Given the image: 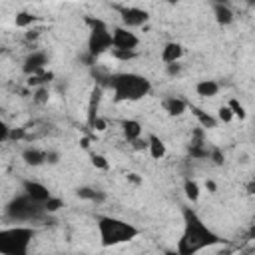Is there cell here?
I'll list each match as a JSON object with an SVG mask.
<instances>
[{
  "label": "cell",
  "mask_w": 255,
  "mask_h": 255,
  "mask_svg": "<svg viewBox=\"0 0 255 255\" xmlns=\"http://www.w3.org/2000/svg\"><path fill=\"white\" fill-rule=\"evenodd\" d=\"M181 217H183V231L177 241V251L181 255H195L201 249L219 245L223 241L211 227L205 225V221L195 213V209L183 207Z\"/></svg>",
  "instance_id": "6da1fadb"
},
{
  "label": "cell",
  "mask_w": 255,
  "mask_h": 255,
  "mask_svg": "<svg viewBox=\"0 0 255 255\" xmlns=\"http://www.w3.org/2000/svg\"><path fill=\"white\" fill-rule=\"evenodd\" d=\"M114 92L116 102H137L151 92V82L135 72H120L108 76L106 84Z\"/></svg>",
  "instance_id": "7a4b0ae2"
},
{
  "label": "cell",
  "mask_w": 255,
  "mask_h": 255,
  "mask_svg": "<svg viewBox=\"0 0 255 255\" xmlns=\"http://www.w3.org/2000/svg\"><path fill=\"white\" fill-rule=\"evenodd\" d=\"M96 227H98L102 247L129 243L139 235V229L133 223H128V221H124L120 217H112V215H100Z\"/></svg>",
  "instance_id": "3957f363"
},
{
  "label": "cell",
  "mask_w": 255,
  "mask_h": 255,
  "mask_svg": "<svg viewBox=\"0 0 255 255\" xmlns=\"http://www.w3.org/2000/svg\"><path fill=\"white\" fill-rule=\"evenodd\" d=\"M36 237V229L28 225H14L0 231V253L2 255H28L30 243Z\"/></svg>",
  "instance_id": "277c9868"
},
{
  "label": "cell",
  "mask_w": 255,
  "mask_h": 255,
  "mask_svg": "<svg viewBox=\"0 0 255 255\" xmlns=\"http://www.w3.org/2000/svg\"><path fill=\"white\" fill-rule=\"evenodd\" d=\"M86 24L90 28V36H88V56L90 60L102 56L108 50H114V38H112V28L96 18V16H86Z\"/></svg>",
  "instance_id": "5b68a950"
},
{
  "label": "cell",
  "mask_w": 255,
  "mask_h": 255,
  "mask_svg": "<svg viewBox=\"0 0 255 255\" xmlns=\"http://www.w3.org/2000/svg\"><path fill=\"white\" fill-rule=\"evenodd\" d=\"M46 207L38 201H34L32 197H28L26 193L22 195H16L8 205H6V215L12 219V221H20V223H26V221H38L46 215Z\"/></svg>",
  "instance_id": "8992f818"
},
{
  "label": "cell",
  "mask_w": 255,
  "mask_h": 255,
  "mask_svg": "<svg viewBox=\"0 0 255 255\" xmlns=\"http://www.w3.org/2000/svg\"><path fill=\"white\" fill-rule=\"evenodd\" d=\"M112 38H114V50H124V52H135L139 38L126 26H114L112 28Z\"/></svg>",
  "instance_id": "52a82bcc"
},
{
  "label": "cell",
  "mask_w": 255,
  "mask_h": 255,
  "mask_svg": "<svg viewBox=\"0 0 255 255\" xmlns=\"http://www.w3.org/2000/svg\"><path fill=\"white\" fill-rule=\"evenodd\" d=\"M118 10H120V16L126 28H139L149 20V14L135 6H120Z\"/></svg>",
  "instance_id": "ba28073f"
},
{
  "label": "cell",
  "mask_w": 255,
  "mask_h": 255,
  "mask_svg": "<svg viewBox=\"0 0 255 255\" xmlns=\"http://www.w3.org/2000/svg\"><path fill=\"white\" fill-rule=\"evenodd\" d=\"M22 191H24L28 197H32L34 201L42 203V205H44L48 199H52L50 189H48L44 183L34 181V179H24V181H22Z\"/></svg>",
  "instance_id": "9c48e42d"
},
{
  "label": "cell",
  "mask_w": 255,
  "mask_h": 255,
  "mask_svg": "<svg viewBox=\"0 0 255 255\" xmlns=\"http://www.w3.org/2000/svg\"><path fill=\"white\" fill-rule=\"evenodd\" d=\"M46 64H48V54H46V52H38V50H36V52H32L30 56H26L22 70H24V74L34 76V74L42 72V70L46 68Z\"/></svg>",
  "instance_id": "30bf717a"
},
{
  "label": "cell",
  "mask_w": 255,
  "mask_h": 255,
  "mask_svg": "<svg viewBox=\"0 0 255 255\" xmlns=\"http://www.w3.org/2000/svg\"><path fill=\"white\" fill-rule=\"evenodd\" d=\"M181 56H183V46L177 44V42H167V44L163 46V50H161V62H163L165 66L177 64Z\"/></svg>",
  "instance_id": "8fae6325"
},
{
  "label": "cell",
  "mask_w": 255,
  "mask_h": 255,
  "mask_svg": "<svg viewBox=\"0 0 255 255\" xmlns=\"http://www.w3.org/2000/svg\"><path fill=\"white\" fill-rule=\"evenodd\" d=\"M161 106H163V110H165L169 116H181V114L187 110V102L181 100V98H175V96L163 98Z\"/></svg>",
  "instance_id": "7c38bea8"
},
{
  "label": "cell",
  "mask_w": 255,
  "mask_h": 255,
  "mask_svg": "<svg viewBox=\"0 0 255 255\" xmlns=\"http://www.w3.org/2000/svg\"><path fill=\"white\" fill-rule=\"evenodd\" d=\"M122 133L131 143V141H135V139L141 137V124L137 120H124L122 122Z\"/></svg>",
  "instance_id": "4fadbf2b"
},
{
  "label": "cell",
  "mask_w": 255,
  "mask_h": 255,
  "mask_svg": "<svg viewBox=\"0 0 255 255\" xmlns=\"http://www.w3.org/2000/svg\"><path fill=\"white\" fill-rule=\"evenodd\" d=\"M100 100H102V88L96 86L92 90V96H90V104H88V124L94 126V122L98 120V108H100Z\"/></svg>",
  "instance_id": "5bb4252c"
},
{
  "label": "cell",
  "mask_w": 255,
  "mask_h": 255,
  "mask_svg": "<svg viewBox=\"0 0 255 255\" xmlns=\"http://www.w3.org/2000/svg\"><path fill=\"white\" fill-rule=\"evenodd\" d=\"M22 159L28 165H42L44 161H48V151H42V149H36V147H28V149L22 151Z\"/></svg>",
  "instance_id": "9a60e30c"
},
{
  "label": "cell",
  "mask_w": 255,
  "mask_h": 255,
  "mask_svg": "<svg viewBox=\"0 0 255 255\" xmlns=\"http://www.w3.org/2000/svg\"><path fill=\"white\" fill-rule=\"evenodd\" d=\"M213 14H215L217 24H221V26H227V24L233 22V12H231V8L227 4H221V2L213 4Z\"/></svg>",
  "instance_id": "2e32d148"
},
{
  "label": "cell",
  "mask_w": 255,
  "mask_h": 255,
  "mask_svg": "<svg viewBox=\"0 0 255 255\" xmlns=\"http://www.w3.org/2000/svg\"><path fill=\"white\" fill-rule=\"evenodd\" d=\"M195 92H197L201 98H213V96H217V92H219V84H217L215 80H201V82H197Z\"/></svg>",
  "instance_id": "e0dca14e"
},
{
  "label": "cell",
  "mask_w": 255,
  "mask_h": 255,
  "mask_svg": "<svg viewBox=\"0 0 255 255\" xmlns=\"http://www.w3.org/2000/svg\"><path fill=\"white\" fill-rule=\"evenodd\" d=\"M147 141H149V145H147L149 155H151L153 159H161V157L165 155V143H163L155 133H149V135H147Z\"/></svg>",
  "instance_id": "ac0fdd59"
},
{
  "label": "cell",
  "mask_w": 255,
  "mask_h": 255,
  "mask_svg": "<svg viewBox=\"0 0 255 255\" xmlns=\"http://www.w3.org/2000/svg\"><path fill=\"white\" fill-rule=\"evenodd\" d=\"M189 108H191V112L195 114V118L199 120V126H201L203 129H211V128L217 126V120H215L211 114H207V112H203V110H199V108H195V106H189Z\"/></svg>",
  "instance_id": "d6986e66"
},
{
  "label": "cell",
  "mask_w": 255,
  "mask_h": 255,
  "mask_svg": "<svg viewBox=\"0 0 255 255\" xmlns=\"http://www.w3.org/2000/svg\"><path fill=\"white\" fill-rule=\"evenodd\" d=\"M76 195L82 197V199H88V201H98V203L106 199V195L100 189H94V187H78Z\"/></svg>",
  "instance_id": "ffe728a7"
},
{
  "label": "cell",
  "mask_w": 255,
  "mask_h": 255,
  "mask_svg": "<svg viewBox=\"0 0 255 255\" xmlns=\"http://www.w3.org/2000/svg\"><path fill=\"white\" fill-rule=\"evenodd\" d=\"M54 78V74L52 72H46V70H42V72H38V74H34V76H30V80H28V84L30 86H42V84H46V82H50Z\"/></svg>",
  "instance_id": "44dd1931"
},
{
  "label": "cell",
  "mask_w": 255,
  "mask_h": 255,
  "mask_svg": "<svg viewBox=\"0 0 255 255\" xmlns=\"http://www.w3.org/2000/svg\"><path fill=\"white\" fill-rule=\"evenodd\" d=\"M183 191H185L187 199H191V201H197V197H199V185H197L195 181L187 179V181L183 183Z\"/></svg>",
  "instance_id": "7402d4cb"
},
{
  "label": "cell",
  "mask_w": 255,
  "mask_h": 255,
  "mask_svg": "<svg viewBox=\"0 0 255 255\" xmlns=\"http://www.w3.org/2000/svg\"><path fill=\"white\" fill-rule=\"evenodd\" d=\"M34 20H36V16L28 14V12H20V14L16 16V26H18V28H26V26H30Z\"/></svg>",
  "instance_id": "603a6c76"
},
{
  "label": "cell",
  "mask_w": 255,
  "mask_h": 255,
  "mask_svg": "<svg viewBox=\"0 0 255 255\" xmlns=\"http://www.w3.org/2000/svg\"><path fill=\"white\" fill-rule=\"evenodd\" d=\"M227 106H229V110L233 112V116H235V118H239V120H243V118H245V108H243L237 100H229V104H227Z\"/></svg>",
  "instance_id": "cb8c5ba5"
},
{
  "label": "cell",
  "mask_w": 255,
  "mask_h": 255,
  "mask_svg": "<svg viewBox=\"0 0 255 255\" xmlns=\"http://www.w3.org/2000/svg\"><path fill=\"white\" fill-rule=\"evenodd\" d=\"M62 205H64V203H62V199H58V197H52V199H48V201L44 203V207H46V211H48V213L58 211Z\"/></svg>",
  "instance_id": "d4e9b609"
},
{
  "label": "cell",
  "mask_w": 255,
  "mask_h": 255,
  "mask_svg": "<svg viewBox=\"0 0 255 255\" xmlns=\"http://www.w3.org/2000/svg\"><path fill=\"white\" fill-rule=\"evenodd\" d=\"M92 163H94L96 167H100V169H108V167H110L108 161H106V157L100 155V153H92Z\"/></svg>",
  "instance_id": "484cf974"
},
{
  "label": "cell",
  "mask_w": 255,
  "mask_h": 255,
  "mask_svg": "<svg viewBox=\"0 0 255 255\" xmlns=\"http://www.w3.org/2000/svg\"><path fill=\"white\" fill-rule=\"evenodd\" d=\"M235 116H233V112L229 110V106H221L219 108V120L221 122H231Z\"/></svg>",
  "instance_id": "4316f807"
},
{
  "label": "cell",
  "mask_w": 255,
  "mask_h": 255,
  "mask_svg": "<svg viewBox=\"0 0 255 255\" xmlns=\"http://www.w3.org/2000/svg\"><path fill=\"white\" fill-rule=\"evenodd\" d=\"M34 100H36L38 104H44V102H48V90H46V88H38V90H36V96H34Z\"/></svg>",
  "instance_id": "83f0119b"
},
{
  "label": "cell",
  "mask_w": 255,
  "mask_h": 255,
  "mask_svg": "<svg viewBox=\"0 0 255 255\" xmlns=\"http://www.w3.org/2000/svg\"><path fill=\"white\" fill-rule=\"evenodd\" d=\"M112 54L116 58H120V60H129V58L135 56V52H124V50H112Z\"/></svg>",
  "instance_id": "f1b7e54d"
},
{
  "label": "cell",
  "mask_w": 255,
  "mask_h": 255,
  "mask_svg": "<svg viewBox=\"0 0 255 255\" xmlns=\"http://www.w3.org/2000/svg\"><path fill=\"white\" fill-rule=\"evenodd\" d=\"M131 145H133V149H147V145H149V141H147V137L145 139H135V141H131Z\"/></svg>",
  "instance_id": "f546056e"
},
{
  "label": "cell",
  "mask_w": 255,
  "mask_h": 255,
  "mask_svg": "<svg viewBox=\"0 0 255 255\" xmlns=\"http://www.w3.org/2000/svg\"><path fill=\"white\" fill-rule=\"evenodd\" d=\"M179 72H181V64H169L167 66V74L169 76H177Z\"/></svg>",
  "instance_id": "4dcf8cb0"
},
{
  "label": "cell",
  "mask_w": 255,
  "mask_h": 255,
  "mask_svg": "<svg viewBox=\"0 0 255 255\" xmlns=\"http://www.w3.org/2000/svg\"><path fill=\"white\" fill-rule=\"evenodd\" d=\"M8 129H10V128H8L6 124H2V126H0V131H2V133H0V139H2V141H6V139H8V135H10V131H8Z\"/></svg>",
  "instance_id": "1f68e13d"
},
{
  "label": "cell",
  "mask_w": 255,
  "mask_h": 255,
  "mask_svg": "<svg viewBox=\"0 0 255 255\" xmlns=\"http://www.w3.org/2000/svg\"><path fill=\"white\" fill-rule=\"evenodd\" d=\"M247 193H251V195L255 193V177H253V179L247 183Z\"/></svg>",
  "instance_id": "d6a6232c"
},
{
  "label": "cell",
  "mask_w": 255,
  "mask_h": 255,
  "mask_svg": "<svg viewBox=\"0 0 255 255\" xmlns=\"http://www.w3.org/2000/svg\"><path fill=\"white\" fill-rule=\"evenodd\" d=\"M163 255H181V253H179V251H177V249H175V251H165V253H163Z\"/></svg>",
  "instance_id": "836d02e7"
},
{
  "label": "cell",
  "mask_w": 255,
  "mask_h": 255,
  "mask_svg": "<svg viewBox=\"0 0 255 255\" xmlns=\"http://www.w3.org/2000/svg\"><path fill=\"white\" fill-rule=\"evenodd\" d=\"M251 237H255V227H253V229H251Z\"/></svg>",
  "instance_id": "e575fe53"
},
{
  "label": "cell",
  "mask_w": 255,
  "mask_h": 255,
  "mask_svg": "<svg viewBox=\"0 0 255 255\" xmlns=\"http://www.w3.org/2000/svg\"><path fill=\"white\" fill-rule=\"evenodd\" d=\"M76 255H84V253H76Z\"/></svg>",
  "instance_id": "d590c367"
}]
</instances>
